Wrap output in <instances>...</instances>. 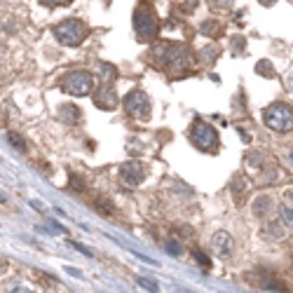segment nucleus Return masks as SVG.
<instances>
[{"instance_id": "obj_13", "label": "nucleus", "mask_w": 293, "mask_h": 293, "mask_svg": "<svg viewBox=\"0 0 293 293\" xmlns=\"http://www.w3.org/2000/svg\"><path fill=\"white\" fill-rule=\"evenodd\" d=\"M267 209H270V197H256L254 202V216H258V218H263V216L267 214Z\"/></svg>"}, {"instance_id": "obj_26", "label": "nucleus", "mask_w": 293, "mask_h": 293, "mask_svg": "<svg viewBox=\"0 0 293 293\" xmlns=\"http://www.w3.org/2000/svg\"><path fill=\"white\" fill-rule=\"evenodd\" d=\"M7 293H33V291H31L28 286H12Z\"/></svg>"}, {"instance_id": "obj_19", "label": "nucleus", "mask_w": 293, "mask_h": 293, "mask_svg": "<svg viewBox=\"0 0 293 293\" xmlns=\"http://www.w3.org/2000/svg\"><path fill=\"white\" fill-rule=\"evenodd\" d=\"M265 286L270 288V291H277V293H288V286L284 282H279V279H270V282H265Z\"/></svg>"}, {"instance_id": "obj_4", "label": "nucleus", "mask_w": 293, "mask_h": 293, "mask_svg": "<svg viewBox=\"0 0 293 293\" xmlns=\"http://www.w3.org/2000/svg\"><path fill=\"white\" fill-rule=\"evenodd\" d=\"M61 89L73 96H87L94 89V75L89 71H71L61 78Z\"/></svg>"}, {"instance_id": "obj_28", "label": "nucleus", "mask_w": 293, "mask_h": 293, "mask_svg": "<svg viewBox=\"0 0 293 293\" xmlns=\"http://www.w3.org/2000/svg\"><path fill=\"white\" fill-rule=\"evenodd\" d=\"M233 45H235V50H244V38H239V40L235 38V43H233Z\"/></svg>"}, {"instance_id": "obj_2", "label": "nucleus", "mask_w": 293, "mask_h": 293, "mask_svg": "<svg viewBox=\"0 0 293 293\" xmlns=\"http://www.w3.org/2000/svg\"><path fill=\"white\" fill-rule=\"evenodd\" d=\"M89 28L85 22L80 19H64L61 24L54 26V35L61 45H66V47H78L85 38H87Z\"/></svg>"}, {"instance_id": "obj_12", "label": "nucleus", "mask_w": 293, "mask_h": 293, "mask_svg": "<svg viewBox=\"0 0 293 293\" xmlns=\"http://www.w3.org/2000/svg\"><path fill=\"white\" fill-rule=\"evenodd\" d=\"M61 120L64 122H68V124H73V122H78L80 120V111H78V106H73V103H68V106H61Z\"/></svg>"}, {"instance_id": "obj_18", "label": "nucleus", "mask_w": 293, "mask_h": 293, "mask_svg": "<svg viewBox=\"0 0 293 293\" xmlns=\"http://www.w3.org/2000/svg\"><path fill=\"white\" fill-rule=\"evenodd\" d=\"M164 249H166V254H172V256H181L183 246H181V242H176V239H166V242H164Z\"/></svg>"}, {"instance_id": "obj_7", "label": "nucleus", "mask_w": 293, "mask_h": 293, "mask_svg": "<svg viewBox=\"0 0 293 293\" xmlns=\"http://www.w3.org/2000/svg\"><path fill=\"white\" fill-rule=\"evenodd\" d=\"M124 108H127V113H132L134 117H138V120H145V117L150 115V101L141 89H132V92L124 96Z\"/></svg>"}, {"instance_id": "obj_15", "label": "nucleus", "mask_w": 293, "mask_h": 293, "mask_svg": "<svg viewBox=\"0 0 293 293\" xmlns=\"http://www.w3.org/2000/svg\"><path fill=\"white\" fill-rule=\"evenodd\" d=\"M218 47H204V50L199 52V59L204 61V64H214L216 59H218Z\"/></svg>"}, {"instance_id": "obj_27", "label": "nucleus", "mask_w": 293, "mask_h": 293, "mask_svg": "<svg viewBox=\"0 0 293 293\" xmlns=\"http://www.w3.org/2000/svg\"><path fill=\"white\" fill-rule=\"evenodd\" d=\"M71 188H75V190H82L85 185H82V181H80L78 176H73V178H71Z\"/></svg>"}, {"instance_id": "obj_29", "label": "nucleus", "mask_w": 293, "mask_h": 293, "mask_svg": "<svg viewBox=\"0 0 293 293\" xmlns=\"http://www.w3.org/2000/svg\"><path fill=\"white\" fill-rule=\"evenodd\" d=\"M263 5H272V3H277V0H260Z\"/></svg>"}, {"instance_id": "obj_10", "label": "nucleus", "mask_w": 293, "mask_h": 293, "mask_svg": "<svg viewBox=\"0 0 293 293\" xmlns=\"http://www.w3.org/2000/svg\"><path fill=\"white\" fill-rule=\"evenodd\" d=\"M211 246H214V251L218 256H223V258H227V256L233 254V249H235V242H233V237L227 233H216L214 237H211Z\"/></svg>"}, {"instance_id": "obj_32", "label": "nucleus", "mask_w": 293, "mask_h": 293, "mask_svg": "<svg viewBox=\"0 0 293 293\" xmlns=\"http://www.w3.org/2000/svg\"><path fill=\"white\" fill-rule=\"evenodd\" d=\"M3 267H5V265H3V263H0V270H3Z\"/></svg>"}, {"instance_id": "obj_6", "label": "nucleus", "mask_w": 293, "mask_h": 293, "mask_svg": "<svg viewBox=\"0 0 293 293\" xmlns=\"http://www.w3.org/2000/svg\"><path fill=\"white\" fill-rule=\"evenodd\" d=\"M134 28H136V33H138V40L148 43V40H155L157 38L160 24H157L155 14H153L150 10H145V7H138V10L134 12Z\"/></svg>"}, {"instance_id": "obj_16", "label": "nucleus", "mask_w": 293, "mask_h": 293, "mask_svg": "<svg viewBox=\"0 0 293 293\" xmlns=\"http://www.w3.org/2000/svg\"><path fill=\"white\" fill-rule=\"evenodd\" d=\"M263 233H265V235H272L275 239H282V237H284V230H282V225H279L277 221H270V223H267Z\"/></svg>"}, {"instance_id": "obj_8", "label": "nucleus", "mask_w": 293, "mask_h": 293, "mask_svg": "<svg viewBox=\"0 0 293 293\" xmlns=\"http://www.w3.org/2000/svg\"><path fill=\"white\" fill-rule=\"evenodd\" d=\"M122 178H124V183H129V185H138V183L143 181L145 176V169L141 162H124L120 169Z\"/></svg>"}, {"instance_id": "obj_21", "label": "nucleus", "mask_w": 293, "mask_h": 293, "mask_svg": "<svg viewBox=\"0 0 293 293\" xmlns=\"http://www.w3.org/2000/svg\"><path fill=\"white\" fill-rule=\"evenodd\" d=\"M256 71H258L260 75H265V78H272V75H275L270 61H258V64H256Z\"/></svg>"}, {"instance_id": "obj_9", "label": "nucleus", "mask_w": 293, "mask_h": 293, "mask_svg": "<svg viewBox=\"0 0 293 293\" xmlns=\"http://www.w3.org/2000/svg\"><path fill=\"white\" fill-rule=\"evenodd\" d=\"M94 103L99 106V108H103V111H113L117 106V94L115 89L111 87V85H103V87L99 89L94 94Z\"/></svg>"}, {"instance_id": "obj_14", "label": "nucleus", "mask_w": 293, "mask_h": 293, "mask_svg": "<svg viewBox=\"0 0 293 293\" xmlns=\"http://www.w3.org/2000/svg\"><path fill=\"white\" fill-rule=\"evenodd\" d=\"M279 221L284 223V225L293 227V209L288 204H282L279 206Z\"/></svg>"}, {"instance_id": "obj_25", "label": "nucleus", "mask_w": 293, "mask_h": 293, "mask_svg": "<svg viewBox=\"0 0 293 293\" xmlns=\"http://www.w3.org/2000/svg\"><path fill=\"white\" fill-rule=\"evenodd\" d=\"M230 3H233V0H211V7H214V10H216V7H218V10H223V7H227Z\"/></svg>"}, {"instance_id": "obj_22", "label": "nucleus", "mask_w": 293, "mask_h": 293, "mask_svg": "<svg viewBox=\"0 0 293 293\" xmlns=\"http://www.w3.org/2000/svg\"><path fill=\"white\" fill-rule=\"evenodd\" d=\"M193 256H195V260H197V263H199V265H202V267H209V265H211V260L206 258V256L202 254V251H197V249H195V251H193Z\"/></svg>"}, {"instance_id": "obj_20", "label": "nucleus", "mask_w": 293, "mask_h": 293, "mask_svg": "<svg viewBox=\"0 0 293 293\" xmlns=\"http://www.w3.org/2000/svg\"><path fill=\"white\" fill-rule=\"evenodd\" d=\"M233 193L237 199L244 197V193H246V183H244V178H235L233 181Z\"/></svg>"}, {"instance_id": "obj_3", "label": "nucleus", "mask_w": 293, "mask_h": 293, "mask_svg": "<svg viewBox=\"0 0 293 293\" xmlns=\"http://www.w3.org/2000/svg\"><path fill=\"white\" fill-rule=\"evenodd\" d=\"M155 54L162 56V64L172 71H185L190 64V54L185 47H181L178 43H162L155 47Z\"/></svg>"}, {"instance_id": "obj_17", "label": "nucleus", "mask_w": 293, "mask_h": 293, "mask_svg": "<svg viewBox=\"0 0 293 293\" xmlns=\"http://www.w3.org/2000/svg\"><path fill=\"white\" fill-rule=\"evenodd\" d=\"M7 141H10V143L14 145V148H17V150H22V153H24V150H26V141H24V138L19 136L17 132H10V134H7Z\"/></svg>"}, {"instance_id": "obj_5", "label": "nucleus", "mask_w": 293, "mask_h": 293, "mask_svg": "<svg viewBox=\"0 0 293 293\" xmlns=\"http://www.w3.org/2000/svg\"><path fill=\"white\" fill-rule=\"evenodd\" d=\"M190 138L193 143L197 145L199 150H206V153H216L221 141H218V134L211 124H206L204 120H195L193 122V129H190Z\"/></svg>"}, {"instance_id": "obj_33", "label": "nucleus", "mask_w": 293, "mask_h": 293, "mask_svg": "<svg viewBox=\"0 0 293 293\" xmlns=\"http://www.w3.org/2000/svg\"><path fill=\"white\" fill-rule=\"evenodd\" d=\"M0 52H3V45H0Z\"/></svg>"}, {"instance_id": "obj_30", "label": "nucleus", "mask_w": 293, "mask_h": 293, "mask_svg": "<svg viewBox=\"0 0 293 293\" xmlns=\"http://www.w3.org/2000/svg\"><path fill=\"white\" fill-rule=\"evenodd\" d=\"M288 162H291V164H293V148L288 150Z\"/></svg>"}, {"instance_id": "obj_23", "label": "nucleus", "mask_w": 293, "mask_h": 293, "mask_svg": "<svg viewBox=\"0 0 293 293\" xmlns=\"http://www.w3.org/2000/svg\"><path fill=\"white\" fill-rule=\"evenodd\" d=\"M138 286L148 288V291H157V284H155V282H150V279H145V277H138Z\"/></svg>"}, {"instance_id": "obj_31", "label": "nucleus", "mask_w": 293, "mask_h": 293, "mask_svg": "<svg viewBox=\"0 0 293 293\" xmlns=\"http://www.w3.org/2000/svg\"><path fill=\"white\" fill-rule=\"evenodd\" d=\"M291 87H293V75H291Z\"/></svg>"}, {"instance_id": "obj_11", "label": "nucleus", "mask_w": 293, "mask_h": 293, "mask_svg": "<svg viewBox=\"0 0 293 293\" xmlns=\"http://www.w3.org/2000/svg\"><path fill=\"white\" fill-rule=\"evenodd\" d=\"M199 31L204 35H209V38H216V35L223 33V26L216 19H206V22H202V26H199Z\"/></svg>"}, {"instance_id": "obj_1", "label": "nucleus", "mask_w": 293, "mask_h": 293, "mask_svg": "<svg viewBox=\"0 0 293 293\" xmlns=\"http://www.w3.org/2000/svg\"><path fill=\"white\" fill-rule=\"evenodd\" d=\"M263 120L265 127H270L277 134H288L293 132V106L288 103H272L263 111Z\"/></svg>"}, {"instance_id": "obj_24", "label": "nucleus", "mask_w": 293, "mask_h": 293, "mask_svg": "<svg viewBox=\"0 0 293 293\" xmlns=\"http://www.w3.org/2000/svg\"><path fill=\"white\" fill-rule=\"evenodd\" d=\"M43 5L47 7H59V5H68V3H73V0H40Z\"/></svg>"}]
</instances>
